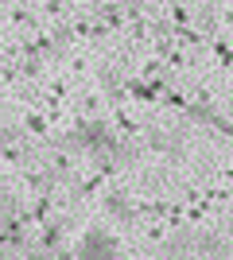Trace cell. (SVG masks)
Returning <instances> with one entry per match:
<instances>
[{"mask_svg":"<svg viewBox=\"0 0 233 260\" xmlns=\"http://www.w3.org/2000/svg\"><path fill=\"white\" fill-rule=\"evenodd\" d=\"M82 252H113V241L105 233H86V249Z\"/></svg>","mask_w":233,"mask_h":260,"instance_id":"6da1fadb","label":"cell"}]
</instances>
